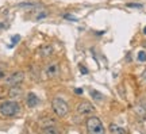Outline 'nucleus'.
Masks as SVG:
<instances>
[{"instance_id": "6ab92c4d", "label": "nucleus", "mask_w": 146, "mask_h": 134, "mask_svg": "<svg viewBox=\"0 0 146 134\" xmlns=\"http://www.w3.org/2000/svg\"><path fill=\"white\" fill-rule=\"evenodd\" d=\"M76 93H78V95L83 93V89H81V88H76Z\"/></svg>"}, {"instance_id": "9d476101", "label": "nucleus", "mask_w": 146, "mask_h": 134, "mask_svg": "<svg viewBox=\"0 0 146 134\" xmlns=\"http://www.w3.org/2000/svg\"><path fill=\"white\" fill-rule=\"evenodd\" d=\"M91 96H92L95 100H98V102H102V100L104 99V95H103V93H100L99 91H95V89L91 91Z\"/></svg>"}, {"instance_id": "0eeeda50", "label": "nucleus", "mask_w": 146, "mask_h": 134, "mask_svg": "<svg viewBox=\"0 0 146 134\" xmlns=\"http://www.w3.org/2000/svg\"><path fill=\"white\" fill-rule=\"evenodd\" d=\"M26 104H27V107H36L38 104H39V98L36 96L34 92H30L29 95H27V99H26Z\"/></svg>"}, {"instance_id": "5701e85b", "label": "nucleus", "mask_w": 146, "mask_h": 134, "mask_svg": "<svg viewBox=\"0 0 146 134\" xmlns=\"http://www.w3.org/2000/svg\"><path fill=\"white\" fill-rule=\"evenodd\" d=\"M143 33H145V34H146V27H145V29H143Z\"/></svg>"}, {"instance_id": "9b49d317", "label": "nucleus", "mask_w": 146, "mask_h": 134, "mask_svg": "<svg viewBox=\"0 0 146 134\" xmlns=\"http://www.w3.org/2000/svg\"><path fill=\"white\" fill-rule=\"evenodd\" d=\"M53 53V47L52 46H43L41 49V56L42 57H49Z\"/></svg>"}, {"instance_id": "4be33fe9", "label": "nucleus", "mask_w": 146, "mask_h": 134, "mask_svg": "<svg viewBox=\"0 0 146 134\" xmlns=\"http://www.w3.org/2000/svg\"><path fill=\"white\" fill-rule=\"evenodd\" d=\"M4 27H5V26H4V23H0V29H4Z\"/></svg>"}, {"instance_id": "f03ea898", "label": "nucleus", "mask_w": 146, "mask_h": 134, "mask_svg": "<svg viewBox=\"0 0 146 134\" xmlns=\"http://www.w3.org/2000/svg\"><path fill=\"white\" fill-rule=\"evenodd\" d=\"M85 125H87V133L88 134H107L102 121L98 117H89Z\"/></svg>"}, {"instance_id": "dca6fc26", "label": "nucleus", "mask_w": 146, "mask_h": 134, "mask_svg": "<svg viewBox=\"0 0 146 134\" xmlns=\"http://www.w3.org/2000/svg\"><path fill=\"white\" fill-rule=\"evenodd\" d=\"M141 77H142V80L146 83V68L143 69V72H142V75H141Z\"/></svg>"}, {"instance_id": "a211bd4d", "label": "nucleus", "mask_w": 146, "mask_h": 134, "mask_svg": "<svg viewBox=\"0 0 146 134\" xmlns=\"http://www.w3.org/2000/svg\"><path fill=\"white\" fill-rule=\"evenodd\" d=\"M129 7H137V8H141L142 4H129Z\"/></svg>"}, {"instance_id": "423d86ee", "label": "nucleus", "mask_w": 146, "mask_h": 134, "mask_svg": "<svg viewBox=\"0 0 146 134\" xmlns=\"http://www.w3.org/2000/svg\"><path fill=\"white\" fill-rule=\"evenodd\" d=\"M46 76L49 79H54L58 76V64L53 62V64H49L46 67Z\"/></svg>"}, {"instance_id": "6e6552de", "label": "nucleus", "mask_w": 146, "mask_h": 134, "mask_svg": "<svg viewBox=\"0 0 146 134\" xmlns=\"http://www.w3.org/2000/svg\"><path fill=\"white\" fill-rule=\"evenodd\" d=\"M22 93H23L22 88L18 87V85H14V87L10 89L8 95H10V98H12V99H18V98H21L22 96Z\"/></svg>"}, {"instance_id": "412c9836", "label": "nucleus", "mask_w": 146, "mask_h": 134, "mask_svg": "<svg viewBox=\"0 0 146 134\" xmlns=\"http://www.w3.org/2000/svg\"><path fill=\"white\" fill-rule=\"evenodd\" d=\"M3 76H4V72H3V71H1V69H0V79L3 77Z\"/></svg>"}, {"instance_id": "39448f33", "label": "nucleus", "mask_w": 146, "mask_h": 134, "mask_svg": "<svg viewBox=\"0 0 146 134\" xmlns=\"http://www.w3.org/2000/svg\"><path fill=\"white\" fill-rule=\"evenodd\" d=\"M23 80H25V73L19 71V72L12 73L10 77L5 80V83H7L8 85H12V87H14V85H19Z\"/></svg>"}, {"instance_id": "f257e3e1", "label": "nucleus", "mask_w": 146, "mask_h": 134, "mask_svg": "<svg viewBox=\"0 0 146 134\" xmlns=\"http://www.w3.org/2000/svg\"><path fill=\"white\" fill-rule=\"evenodd\" d=\"M21 113V104L15 100H7L0 103V114L3 117H15Z\"/></svg>"}, {"instance_id": "20e7f679", "label": "nucleus", "mask_w": 146, "mask_h": 134, "mask_svg": "<svg viewBox=\"0 0 146 134\" xmlns=\"http://www.w3.org/2000/svg\"><path fill=\"white\" fill-rule=\"evenodd\" d=\"M77 111L78 114H81V115H92L95 113V107L92 104L87 102V100H84L81 103L77 106Z\"/></svg>"}, {"instance_id": "1a4fd4ad", "label": "nucleus", "mask_w": 146, "mask_h": 134, "mask_svg": "<svg viewBox=\"0 0 146 134\" xmlns=\"http://www.w3.org/2000/svg\"><path fill=\"white\" fill-rule=\"evenodd\" d=\"M110 133L111 134H126V130L122 129V127L118 126V125L111 123L110 125Z\"/></svg>"}, {"instance_id": "f8f14e48", "label": "nucleus", "mask_w": 146, "mask_h": 134, "mask_svg": "<svg viewBox=\"0 0 146 134\" xmlns=\"http://www.w3.org/2000/svg\"><path fill=\"white\" fill-rule=\"evenodd\" d=\"M135 110H137V114H138V115H139L141 118H143V119L146 118V110L142 107V106H138Z\"/></svg>"}, {"instance_id": "4468645a", "label": "nucleus", "mask_w": 146, "mask_h": 134, "mask_svg": "<svg viewBox=\"0 0 146 134\" xmlns=\"http://www.w3.org/2000/svg\"><path fill=\"white\" fill-rule=\"evenodd\" d=\"M138 61H141V62L146 61V52H143V50L138 52Z\"/></svg>"}, {"instance_id": "aec40b11", "label": "nucleus", "mask_w": 146, "mask_h": 134, "mask_svg": "<svg viewBox=\"0 0 146 134\" xmlns=\"http://www.w3.org/2000/svg\"><path fill=\"white\" fill-rule=\"evenodd\" d=\"M80 71H81V73H88V71H87L84 67H81V69H80Z\"/></svg>"}, {"instance_id": "ddd939ff", "label": "nucleus", "mask_w": 146, "mask_h": 134, "mask_svg": "<svg viewBox=\"0 0 146 134\" xmlns=\"http://www.w3.org/2000/svg\"><path fill=\"white\" fill-rule=\"evenodd\" d=\"M45 131H46V134H60V131H58L54 126H49V127H46Z\"/></svg>"}, {"instance_id": "2eb2a0df", "label": "nucleus", "mask_w": 146, "mask_h": 134, "mask_svg": "<svg viewBox=\"0 0 146 134\" xmlns=\"http://www.w3.org/2000/svg\"><path fill=\"white\" fill-rule=\"evenodd\" d=\"M19 41H21V35H14L12 37V45L16 43V42H19Z\"/></svg>"}, {"instance_id": "f3484780", "label": "nucleus", "mask_w": 146, "mask_h": 134, "mask_svg": "<svg viewBox=\"0 0 146 134\" xmlns=\"http://www.w3.org/2000/svg\"><path fill=\"white\" fill-rule=\"evenodd\" d=\"M66 19H70V21H77V18H74V16H69V15H65Z\"/></svg>"}, {"instance_id": "7ed1b4c3", "label": "nucleus", "mask_w": 146, "mask_h": 134, "mask_svg": "<svg viewBox=\"0 0 146 134\" xmlns=\"http://www.w3.org/2000/svg\"><path fill=\"white\" fill-rule=\"evenodd\" d=\"M52 106H53V110L54 113L57 114L58 117H66L69 113V106L68 103L64 100L62 98H54L52 102Z\"/></svg>"}]
</instances>
